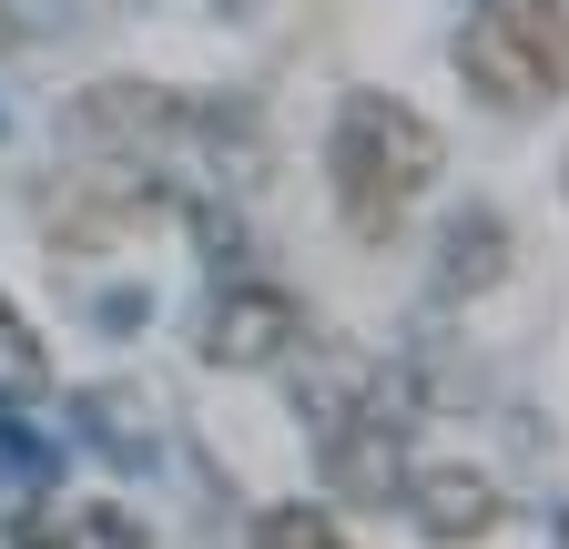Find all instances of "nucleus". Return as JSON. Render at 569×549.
<instances>
[{
  "label": "nucleus",
  "instance_id": "8",
  "mask_svg": "<svg viewBox=\"0 0 569 549\" xmlns=\"http://www.w3.org/2000/svg\"><path fill=\"white\" fill-rule=\"evenodd\" d=\"M51 387V347L31 336V316L0 296V397H41Z\"/></svg>",
  "mask_w": 569,
  "mask_h": 549
},
{
  "label": "nucleus",
  "instance_id": "9",
  "mask_svg": "<svg viewBox=\"0 0 569 549\" xmlns=\"http://www.w3.org/2000/svg\"><path fill=\"white\" fill-rule=\"evenodd\" d=\"M254 549H346L326 519H306V509H274L264 529H254Z\"/></svg>",
  "mask_w": 569,
  "mask_h": 549
},
{
  "label": "nucleus",
  "instance_id": "4",
  "mask_svg": "<svg viewBox=\"0 0 569 549\" xmlns=\"http://www.w3.org/2000/svg\"><path fill=\"white\" fill-rule=\"evenodd\" d=\"M458 72H468V92H488L498 112H539V102H549V82L529 72V51H519L509 31H498L488 11L458 31Z\"/></svg>",
  "mask_w": 569,
  "mask_h": 549
},
{
  "label": "nucleus",
  "instance_id": "6",
  "mask_svg": "<svg viewBox=\"0 0 569 549\" xmlns=\"http://www.w3.org/2000/svg\"><path fill=\"white\" fill-rule=\"evenodd\" d=\"M82 132H92V143H173V132H183V102L173 92H153V82H102L92 102H82Z\"/></svg>",
  "mask_w": 569,
  "mask_h": 549
},
{
  "label": "nucleus",
  "instance_id": "7",
  "mask_svg": "<svg viewBox=\"0 0 569 549\" xmlns=\"http://www.w3.org/2000/svg\"><path fill=\"white\" fill-rule=\"evenodd\" d=\"M488 21L529 51V72L549 82V102L569 92V0H488Z\"/></svg>",
  "mask_w": 569,
  "mask_h": 549
},
{
  "label": "nucleus",
  "instance_id": "10",
  "mask_svg": "<svg viewBox=\"0 0 569 549\" xmlns=\"http://www.w3.org/2000/svg\"><path fill=\"white\" fill-rule=\"evenodd\" d=\"M0 41H11V11H0Z\"/></svg>",
  "mask_w": 569,
  "mask_h": 549
},
{
  "label": "nucleus",
  "instance_id": "5",
  "mask_svg": "<svg viewBox=\"0 0 569 549\" xmlns=\"http://www.w3.org/2000/svg\"><path fill=\"white\" fill-rule=\"evenodd\" d=\"M407 519H417L427 539L458 549V539H488V529H498V489H488L478 468H427L417 489H407Z\"/></svg>",
  "mask_w": 569,
  "mask_h": 549
},
{
  "label": "nucleus",
  "instance_id": "1",
  "mask_svg": "<svg viewBox=\"0 0 569 549\" xmlns=\"http://www.w3.org/2000/svg\"><path fill=\"white\" fill-rule=\"evenodd\" d=\"M438 163H448V143H438V122H427V112H407V102H387V92H356V102L336 112V143H326V183H336L346 234L387 244L417 203H427Z\"/></svg>",
  "mask_w": 569,
  "mask_h": 549
},
{
  "label": "nucleus",
  "instance_id": "2",
  "mask_svg": "<svg viewBox=\"0 0 569 549\" xmlns=\"http://www.w3.org/2000/svg\"><path fill=\"white\" fill-rule=\"evenodd\" d=\"M306 347V306L284 286H224L203 316V357L213 367H284Z\"/></svg>",
  "mask_w": 569,
  "mask_h": 549
},
{
  "label": "nucleus",
  "instance_id": "3",
  "mask_svg": "<svg viewBox=\"0 0 569 549\" xmlns=\"http://www.w3.org/2000/svg\"><path fill=\"white\" fill-rule=\"evenodd\" d=\"M51 224H61V244L112 254L122 234H142V224H153V183H142V173H82V193H71V203H51Z\"/></svg>",
  "mask_w": 569,
  "mask_h": 549
}]
</instances>
